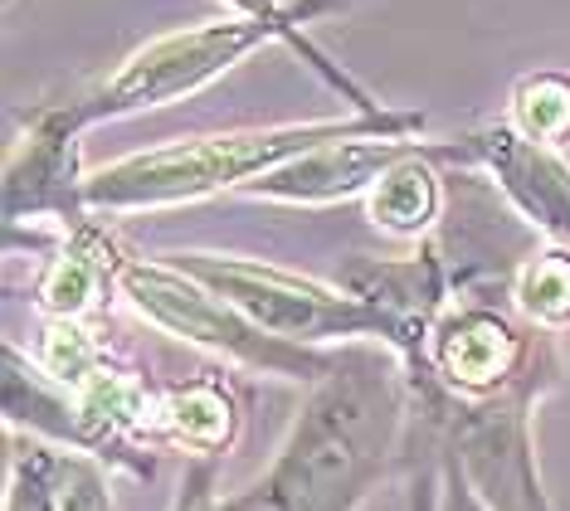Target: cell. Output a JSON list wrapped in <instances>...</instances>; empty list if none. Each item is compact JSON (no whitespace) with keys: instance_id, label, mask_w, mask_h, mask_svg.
<instances>
[{"instance_id":"obj_7","label":"cell","mask_w":570,"mask_h":511,"mask_svg":"<svg viewBox=\"0 0 570 511\" xmlns=\"http://www.w3.org/2000/svg\"><path fill=\"white\" fill-rule=\"evenodd\" d=\"M434 156L463 166H488L498 176V186L508 190V200L522 209L531 225L570 248V166L556 156V147L531 141L512 122H498V127H478L463 141L434 147Z\"/></svg>"},{"instance_id":"obj_19","label":"cell","mask_w":570,"mask_h":511,"mask_svg":"<svg viewBox=\"0 0 570 511\" xmlns=\"http://www.w3.org/2000/svg\"><path fill=\"white\" fill-rule=\"evenodd\" d=\"M55 511H112L108 482L88 458H59V502Z\"/></svg>"},{"instance_id":"obj_6","label":"cell","mask_w":570,"mask_h":511,"mask_svg":"<svg viewBox=\"0 0 570 511\" xmlns=\"http://www.w3.org/2000/svg\"><path fill=\"white\" fill-rule=\"evenodd\" d=\"M547 365L537 356L508 390L469 404H453L449 424V453L453 473H463L469 492L488 511H551L541 497L537 468H531V439H527V410L547 385Z\"/></svg>"},{"instance_id":"obj_13","label":"cell","mask_w":570,"mask_h":511,"mask_svg":"<svg viewBox=\"0 0 570 511\" xmlns=\"http://www.w3.org/2000/svg\"><path fill=\"white\" fill-rule=\"evenodd\" d=\"M235 400L225 395L210 380H190V385H176L171 395L157 404V429L166 439L186 443L196 453H219L235 439Z\"/></svg>"},{"instance_id":"obj_3","label":"cell","mask_w":570,"mask_h":511,"mask_svg":"<svg viewBox=\"0 0 570 511\" xmlns=\"http://www.w3.org/2000/svg\"><path fill=\"white\" fill-rule=\"evenodd\" d=\"M268 39H288V45L303 55L313 69L327 78L336 94H346L356 102V112H385L361 94V88L346 78L342 69H332L322 49L307 45L303 24L293 20H258V16H235V20H215L200 24V30H180V35H161L151 39L147 49H137L132 59L122 63L118 73L102 88H94L83 102H69L79 112V122H102V117H122V112H147V108H166L176 98L200 94L205 83H215L219 73H229L244 55H254Z\"/></svg>"},{"instance_id":"obj_17","label":"cell","mask_w":570,"mask_h":511,"mask_svg":"<svg viewBox=\"0 0 570 511\" xmlns=\"http://www.w3.org/2000/svg\"><path fill=\"white\" fill-rule=\"evenodd\" d=\"M40 361H45L49 380H59V385L73 390V385H79V380L102 361V351H98V341L79 326V317H55V322L45 326Z\"/></svg>"},{"instance_id":"obj_9","label":"cell","mask_w":570,"mask_h":511,"mask_svg":"<svg viewBox=\"0 0 570 511\" xmlns=\"http://www.w3.org/2000/svg\"><path fill=\"white\" fill-rule=\"evenodd\" d=\"M420 147L400 137H352V141H327L317 151H303L293 161H283L278 170L249 180V195L258 200H283V205H332L342 195L371 190L375 180L391 170L400 156H410Z\"/></svg>"},{"instance_id":"obj_21","label":"cell","mask_w":570,"mask_h":511,"mask_svg":"<svg viewBox=\"0 0 570 511\" xmlns=\"http://www.w3.org/2000/svg\"><path fill=\"white\" fill-rule=\"evenodd\" d=\"M210 488H215L210 463H196V468H190V478H186V492H180L176 511H239L235 497H229V502H219V497H215Z\"/></svg>"},{"instance_id":"obj_4","label":"cell","mask_w":570,"mask_h":511,"mask_svg":"<svg viewBox=\"0 0 570 511\" xmlns=\"http://www.w3.org/2000/svg\"><path fill=\"white\" fill-rule=\"evenodd\" d=\"M127 303L161 332H171L180 341H196L210 346L219 356H235L244 365H258L268 375H293V380H322L336 361L313 356L297 341L268 336L264 326H254L244 312L205 293V283H196L180 268H161V264H122L118 273Z\"/></svg>"},{"instance_id":"obj_5","label":"cell","mask_w":570,"mask_h":511,"mask_svg":"<svg viewBox=\"0 0 570 511\" xmlns=\"http://www.w3.org/2000/svg\"><path fill=\"white\" fill-rule=\"evenodd\" d=\"M180 273L205 283L219 303L244 312L254 326L283 341H332V336H381L395 346V326L366 307L361 297H342L322 283L293 278V273L244 264V258H210V254H186Z\"/></svg>"},{"instance_id":"obj_10","label":"cell","mask_w":570,"mask_h":511,"mask_svg":"<svg viewBox=\"0 0 570 511\" xmlns=\"http://www.w3.org/2000/svg\"><path fill=\"white\" fill-rule=\"evenodd\" d=\"M342 283L395 326V351H405V361L424 371V332L444 303V268L430 248L414 258H352Z\"/></svg>"},{"instance_id":"obj_16","label":"cell","mask_w":570,"mask_h":511,"mask_svg":"<svg viewBox=\"0 0 570 511\" xmlns=\"http://www.w3.org/2000/svg\"><path fill=\"white\" fill-rule=\"evenodd\" d=\"M517 307L541 326H570V248L531 258L517 278Z\"/></svg>"},{"instance_id":"obj_12","label":"cell","mask_w":570,"mask_h":511,"mask_svg":"<svg viewBox=\"0 0 570 511\" xmlns=\"http://www.w3.org/2000/svg\"><path fill=\"white\" fill-rule=\"evenodd\" d=\"M122 273L118 264V248L102 234L98 225H73L69 229V244L55 264L45 268L40 278V307L49 317H83L88 307H98L102 287Z\"/></svg>"},{"instance_id":"obj_15","label":"cell","mask_w":570,"mask_h":511,"mask_svg":"<svg viewBox=\"0 0 570 511\" xmlns=\"http://www.w3.org/2000/svg\"><path fill=\"white\" fill-rule=\"evenodd\" d=\"M512 127L531 141H547V147L570 141V73H527L512 88Z\"/></svg>"},{"instance_id":"obj_1","label":"cell","mask_w":570,"mask_h":511,"mask_svg":"<svg viewBox=\"0 0 570 511\" xmlns=\"http://www.w3.org/2000/svg\"><path fill=\"white\" fill-rule=\"evenodd\" d=\"M400 419L405 400L381 361H336L264 482L235 497L239 511H356L391 468Z\"/></svg>"},{"instance_id":"obj_20","label":"cell","mask_w":570,"mask_h":511,"mask_svg":"<svg viewBox=\"0 0 570 511\" xmlns=\"http://www.w3.org/2000/svg\"><path fill=\"white\" fill-rule=\"evenodd\" d=\"M235 6V16H258V20H293V24H307L317 10H327L332 0H293V6H278V0H225Z\"/></svg>"},{"instance_id":"obj_11","label":"cell","mask_w":570,"mask_h":511,"mask_svg":"<svg viewBox=\"0 0 570 511\" xmlns=\"http://www.w3.org/2000/svg\"><path fill=\"white\" fill-rule=\"evenodd\" d=\"M527 361H531V346L492 312H459V317L439 326L430 346L434 375L463 400H483L508 390L527 371Z\"/></svg>"},{"instance_id":"obj_14","label":"cell","mask_w":570,"mask_h":511,"mask_svg":"<svg viewBox=\"0 0 570 511\" xmlns=\"http://www.w3.org/2000/svg\"><path fill=\"white\" fill-rule=\"evenodd\" d=\"M366 209H371L375 225L391 229V234L430 229V219L439 215V180H434V170L424 166V156L420 151L400 156V161L371 186Z\"/></svg>"},{"instance_id":"obj_18","label":"cell","mask_w":570,"mask_h":511,"mask_svg":"<svg viewBox=\"0 0 570 511\" xmlns=\"http://www.w3.org/2000/svg\"><path fill=\"white\" fill-rule=\"evenodd\" d=\"M55 502H59V453L45 449L10 453L6 511H55Z\"/></svg>"},{"instance_id":"obj_8","label":"cell","mask_w":570,"mask_h":511,"mask_svg":"<svg viewBox=\"0 0 570 511\" xmlns=\"http://www.w3.org/2000/svg\"><path fill=\"white\" fill-rule=\"evenodd\" d=\"M79 112L40 108L30 132L6 166V219L63 215V225H83V180H79Z\"/></svg>"},{"instance_id":"obj_2","label":"cell","mask_w":570,"mask_h":511,"mask_svg":"<svg viewBox=\"0 0 570 511\" xmlns=\"http://www.w3.org/2000/svg\"><path fill=\"white\" fill-rule=\"evenodd\" d=\"M424 117L414 112H356L342 122H307V127H254V132H219L176 141V147H157L112 161L83 180V205L108 209V215H127V209H161V205H186L200 195H215L225 186H249V180L278 170L283 161L303 151H317L327 141H352V137H400L420 132Z\"/></svg>"}]
</instances>
